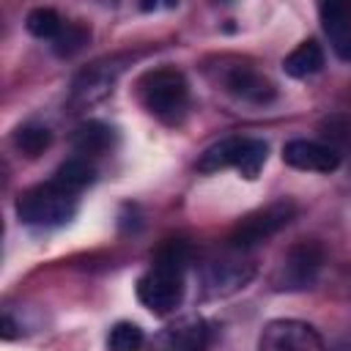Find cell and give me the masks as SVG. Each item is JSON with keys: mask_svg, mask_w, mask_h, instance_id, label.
<instances>
[{"mask_svg": "<svg viewBox=\"0 0 351 351\" xmlns=\"http://www.w3.org/2000/svg\"><path fill=\"white\" fill-rule=\"evenodd\" d=\"M189 244L184 239H165L154 252L151 269L137 280V299L154 315H170L184 302V266Z\"/></svg>", "mask_w": 351, "mask_h": 351, "instance_id": "1", "label": "cell"}, {"mask_svg": "<svg viewBox=\"0 0 351 351\" xmlns=\"http://www.w3.org/2000/svg\"><path fill=\"white\" fill-rule=\"evenodd\" d=\"M137 96L151 115L173 121L186 110L189 85L178 69H151L137 80Z\"/></svg>", "mask_w": 351, "mask_h": 351, "instance_id": "2", "label": "cell"}, {"mask_svg": "<svg viewBox=\"0 0 351 351\" xmlns=\"http://www.w3.org/2000/svg\"><path fill=\"white\" fill-rule=\"evenodd\" d=\"M77 214V197L58 189L52 181L36 184L16 197V217L25 225H66Z\"/></svg>", "mask_w": 351, "mask_h": 351, "instance_id": "3", "label": "cell"}, {"mask_svg": "<svg viewBox=\"0 0 351 351\" xmlns=\"http://www.w3.org/2000/svg\"><path fill=\"white\" fill-rule=\"evenodd\" d=\"M296 211H299L296 203L288 200V197L274 200V203H269V206H263V208H255V211H250L244 219H239V225L233 228L228 244H230L233 250H244V252H247V250L258 247L261 241L271 239L274 233H280V230L296 217Z\"/></svg>", "mask_w": 351, "mask_h": 351, "instance_id": "4", "label": "cell"}, {"mask_svg": "<svg viewBox=\"0 0 351 351\" xmlns=\"http://www.w3.org/2000/svg\"><path fill=\"white\" fill-rule=\"evenodd\" d=\"M321 266H324L321 244L318 241H299L282 255V261L274 271V288H280V291L313 288V282L318 280Z\"/></svg>", "mask_w": 351, "mask_h": 351, "instance_id": "5", "label": "cell"}, {"mask_svg": "<svg viewBox=\"0 0 351 351\" xmlns=\"http://www.w3.org/2000/svg\"><path fill=\"white\" fill-rule=\"evenodd\" d=\"M258 351H326L315 326L296 318L269 321L258 337Z\"/></svg>", "mask_w": 351, "mask_h": 351, "instance_id": "6", "label": "cell"}, {"mask_svg": "<svg viewBox=\"0 0 351 351\" xmlns=\"http://www.w3.org/2000/svg\"><path fill=\"white\" fill-rule=\"evenodd\" d=\"M282 162L307 173H335L340 167V154L335 145L296 137L282 145Z\"/></svg>", "mask_w": 351, "mask_h": 351, "instance_id": "7", "label": "cell"}, {"mask_svg": "<svg viewBox=\"0 0 351 351\" xmlns=\"http://www.w3.org/2000/svg\"><path fill=\"white\" fill-rule=\"evenodd\" d=\"M206 337H208V332H206L203 318L200 315H184L176 324L165 326L156 335L154 346H156V351H203Z\"/></svg>", "mask_w": 351, "mask_h": 351, "instance_id": "8", "label": "cell"}, {"mask_svg": "<svg viewBox=\"0 0 351 351\" xmlns=\"http://www.w3.org/2000/svg\"><path fill=\"white\" fill-rule=\"evenodd\" d=\"M321 27L329 36V44L340 60H351V3L329 0L318 5Z\"/></svg>", "mask_w": 351, "mask_h": 351, "instance_id": "9", "label": "cell"}, {"mask_svg": "<svg viewBox=\"0 0 351 351\" xmlns=\"http://www.w3.org/2000/svg\"><path fill=\"white\" fill-rule=\"evenodd\" d=\"M225 88L244 99V101H252V104H263L269 99H274V85L271 80H266L261 71H255L252 66H233L228 74H225Z\"/></svg>", "mask_w": 351, "mask_h": 351, "instance_id": "10", "label": "cell"}, {"mask_svg": "<svg viewBox=\"0 0 351 351\" xmlns=\"http://www.w3.org/2000/svg\"><path fill=\"white\" fill-rule=\"evenodd\" d=\"M241 255H244V250H233V255H228L222 261H214L208 266V285H214L219 293L241 288L255 271V266L250 261H241Z\"/></svg>", "mask_w": 351, "mask_h": 351, "instance_id": "11", "label": "cell"}, {"mask_svg": "<svg viewBox=\"0 0 351 351\" xmlns=\"http://www.w3.org/2000/svg\"><path fill=\"white\" fill-rule=\"evenodd\" d=\"M115 140V132L112 126H107L104 121H85L80 123L74 132H71V148L80 154V156H99L104 151H110Z\"/></svg>", "mask_w": 351, "mask_h": 351, "instance_id": "12", "label": "cell"}, {"mask_svg": "<svg viewBox=\"0 0 351 351\" xmlns=\"http://www.w3.org/2000/svg\"><path fill=\"white\" fill-rule=\"evenodd\" d=\"M324 69V49L315 38H307L302 41L285 60H282V71L293 80H304V77H313Z\"/></svg>", "mask_w": 351, "mask_h": 351, "instance_id": "13", "label": "cell"}, {"mask_svg": "<svg viewBox=\"0 0 351 351\" xmlns=\"http://www.w3.org/2000/svg\"><path fill=\"white\" fill-rule=\"evenodd\" d=\"M93 178H96L93 165H90L85 156H74V159H66V162L52 173L49 181H52L58 189H63V192H69V195H77V192H82L88 184H93Z\"/></svg>", "mask_w": 351, "mask_h": 351, "instance_id": "14", "label": "cell"}, {"mask_svg": "<svg viewBox=\"0 0 351 351\" xmlns=\"http://www.w3.org/2000/svg\"><path fill=\"white\" fill-rule=\"evenodd\" d=\"M266 156H269V145H266L263 140H258V137H239V148H236L233 167L239 170L241 178L252 181V178H258V173L263 170Z\"/></svg>", "mask_w": 351, "mask_h": 351, "instance_id": "15", "label": "cell"}, {"mask_svg": "<svg viewBox=\"0 0 351 351\" xmlns=\"http://www.w3.org/2000/svg\"><path fill=\"white\" fill-rule=\"evenodd\" d=\"M236 148H239V137H225V140L208 145V148L200 154V159H197V170H200V173H217V170L233 167Z\"/></svg>", "mask_w": 351, "mask_h": 351, "instance_id": "16", "label": "cell"}, {"mask_svg": "<svg viewBox=\"0 0 351 351\" xmlns=\"http://www.w3.org/2000/svg\"><path fill=\"white\" fill-rule=\"evenodd\" d=\"M63 16L55 11V8H47V5H38V8H33L27 16H25V27H27V33L30 36H36V38H49V41H55L58 38V33L63 30Z\"/></svg>", "mask_w": 351, "mask_h": 351, "instance_id": "17", "label": "cell"}, {"mask_svg": "<svg viewBox=\"0 0 351 351\" xmlns=\"http://www.w3.org/2000/svg\"><path fill=\"white\" fill-rule=\"evenodd\" d=\"M49 143H52V132L47 126H41V123H25V126H19L14 132V145L30 159L41 156L49 148Z\"/></svg>", "mask_w": 351, "mask_h": 351, "instance_id": "18", "label": "cell"}, {"mask_svg": "<svg viewBox=\"0 0 351 351\" xmlns=\"http://www.w3.org/2000/svg\"><path fill=\"white\" fill-rule=\"evenodd\" d=\"M143 343L145 335L134 321H118L107 335V351H140Z\"/></svg>", "mask_w": 351, "mask_h": 351, "instance_id": "19", "label": "cell"}, {"mask_svg": "<svg viewBox=\"0 0 351 351\" xmlns=\"http://www.w3.org/2000/svg\"><path fill=\"white\" fill-rule=\"evenodd\" d=\"M90 38V30L80 22H66L63 30L58 33V38L52 41V49L60 55V58H71L74 52H80Z\"/></svg>", "mask_w": 351, "mask_h": 351, "instance_id": "20", "label": "cell"}]
</instances>
